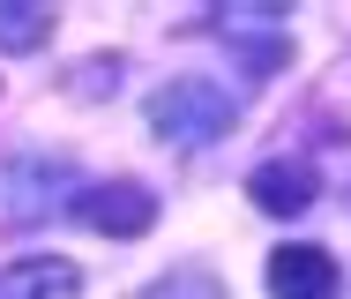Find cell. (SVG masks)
Returning <instances> with one entry per match:
<instances>
[{
	"mask_svg": "<svg viewBox=\"0 0 351 299\" xmlns=\"http://www.w3.org/2000/svg\"><path fill=\"white\" fill-rule=\"evenodd\" d=\"M337 254L329 247H277L269 254V292L277 299H337Z\"/></svg>",
	"mask_w": 351,
	"mask_h": 299,
	"instance_id": "5",
	"label": "cell"
},
{
	"mask_svg": "<svg viewBox=\"0 0 351 299\" xmlns=\"http://www.w3.org/2000/svg\"><path fill=\"white\" fill-rule=\"evenodd\" d=\"M53 30V8H23V0H0V45L8 53H38Z\"/></svg>",
	"mask_w": 351,
	"mask_h": 299,
	"instance_id": "7",
	"label": "cell"
},
{
	"mask_svg": "<svg viewBox=\"0 0 351 299\" xmlns=\"http://www.w3.org/2000/svg\"><path fill=\"white\" fill-rule=\"evenodd\" d=\"M217 23H224V38L247 53V68H254V75H269L284 53H291V30H284L291 15H284V8H224Z\"/></svg>",
	"mask_w": 351,
	"mask_h": 299,
	"instance_id": "4",
	"label": "cell"
},
{
	"mask_svg": "<svg viewBox=\"0 0 351 299\" xmlns=\"http://www.w3.org/2000/svg\"><path fill=\"white\" fill-rule=\"evenodd\" d=\"M314 195H322V180H314L306 157H277V165H254L247 172V202L269 210V217H299Z\"/></svg>",
	"mask_w": 351,
	"mask_h": 299,
	"instance_id": "3",
	"label": "cell"
},
{
	"mask_svg": "<svg viewBox=\"0 0 351 299\" xmlns=\"http://www.w3.org/2000/svg\"><path fill=\"white\" fill-rule=\"evenodd\" d=\"M232 120H239V97L217 90L210 75H180L149 97V128L172 150H210L217 135H232Z\"/></svg>",
	"mask_w": 351,
	"mask_h": 299,
	"instance_id": "1",
	"label": "cell"
},
{
	"mask_svg": "<svg viewBox=\"0 0 351 299\" xmlns=\"http://www.w3.org/2000/svg\"><path fill=\"white\" fill-rule=\"evenodd\" d=\"M68 217H82L90 232L105 239H142L157 224V195L142 180H105V187H75L68 195Z\"/></svg>",
	"mask_w": 351,
	"mask_h": 299,
	"instance_id": "2",
	"label": "cell"
},
{
	"mask_svg": "<svg viewBox=\"0 0 351 299\" xmlns=\"http://www.w3.org/2000/svg\"><path fill=\"white\" fill-rule=\"evenodd\" d=\"M82 292V270L68 254H30L15 270H0V299H75Z\"/></svg>",
	"mask_w": 351,
	"mask_h": 299,
	"instance_id": "6",
	"label": "cell"
},
{
	"mask_svg": "<svg viewBox=\"0 0 351 299\" xmlns=\"http://www.w3.org/2000/svg\"><path fill=\"white\" fill-rule=\"evenodd\" d=\"M142 299H224V292H217V285L202 277V270H172L165 285H149Z\"/></svg>",
	"mask_w": 351,
	"mask_h": 299,
	"instance_id": "8",
	"label": "cell"
}]
</instances>
